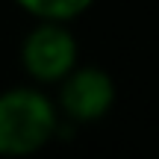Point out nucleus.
Masks as SVG:
<instances>
[{"mask_svg":"<svg viewBox=\"0 0 159 159\" xmlns=\"http://www.w3.org/2000/svg\"><path fill=\"white\" fill-rule=\"evenodd\" d=\"M59 133V106L39 89L0 91V156H30Z\"/></svg>","mask_w":159,"mask_h":159,"instance_id":"1","label":"nucleus"},{"mask_svg":"<svg viewBox=\"0 0 159 159\" xmlns=\"http://www.w3.org/2000/svg\"><path fill=\"white\" fill-rule=\"evenodd\" d=\"M77 39L65 21H35V27L24 35L21 62L35 83L56 85L77 68Z\"/></svg>","mask_w":159,"mask_h":159,"instance_id":"2","label":"nucleus"},{"mask_svg":"<svg viewBox=\"0 0 159 159\" xmlns=\"http://www.w3.org/2000/svg\"><path fill=\"white\" fill-rule=\"evenodd\" d=\"M59 115L74 124H94L106 118L115 103V80L97 65H77L59 80Z\"/></svg>","mask_w":159,"mask_h":159,"instance_id":"3","label":"nucleus"},{"mask_svg":"<svg viewBox=\"0 0 159 159\" xmlns=\"http://www.w3.org/2000/svg\"><path fill=\"white\" fill-rule=\"evenodd\" d=\"M35 21H74L94 6V0H15Z\"/></svg>","mask_w":159,"mask_h":159,"instance_id":"4","label":"nucleus"}]
</instances>
